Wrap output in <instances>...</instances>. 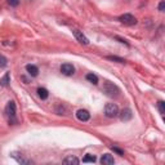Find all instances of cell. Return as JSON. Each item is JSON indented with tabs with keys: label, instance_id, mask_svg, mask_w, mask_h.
Returning <instances> with one entry per match:
<instances>
[{
	"label": "cell",
	"instance_id": "6da1fadb",
	"mask_svg": "<svg viewBox=\"0 0 165 165\" xmlns=\"http://www.w3.org/2000/svg\"><path fill=\"white\" fill-rule=\"evenodd\" d=\"M103 92L106 93V96H107V97L115 98V97H118V96H119L120 89H119V88L115 85V84H112V82L107 81V82H104V84H103Z\"/></svg>",
	"mask_w": 165,
	"mask_h": 165
},
{
	"label": "cell",
	"instance_id": "7a4b0ae2",
	"mask_svg": "<svg viewBox=\"0 0 165 165\" xmlns=\"http://www.w3.org/2000/svg\"><path fill=\"white\" fill-rule=\"evenodd\" d=\"M104 115L107 118H116L119 115V107L116 103H107L104 107Z\"/></svg>",
	"mask_w": 165,
	"mask_h": 165
},
{
	"label": "cell",
	"instance_id": "3957f363",
	"mask_svg": "<svg viewBox=\"0 0 165 165\" xmlns=\"http://www.w3.org/2000/svg\"><path fill=\"white\" fill-rule=\"evenodd\" d=\"M119 21L121 22V23L126 25V26H133L137 23V18L134 17L133 14H130V13H125V14H121L119 17Z\"/></svg>",
	"mask_w": 165,
	"mask_h": 165
},
{
	"label": "cell",
	"instance_id": "277c9868",
	"mask_svg": "<svg viewBox=\"0 0 165 165\" xmlns=\"http://www.w3.org/2000/svg\"><path fill=\"white\" fill-rule=\"evenodd\" d=\"M5 114L9 116V121L10 120H13V121L16 123V102L14 101H9L7 107H5Z\"/></svg>",
	"mask_w": 165,
	"mask_h": 165
},
{
	"label": "cell",
	"instance_id": "5b68a950",
	"mask_svg": "<svg viewBox=\"0 0 165 165\" xmlns=\"http://www.w3.org/2000/svg\"><path fill=\"white\" fill-rule=\"evenodd\" d=\"M72 34H74V36L76 37V40H78L79 43H81V44H84V45H88L89 44V40H88V37L82 34V32L80 31V30H72Z\"/></svg>",
	"mask_w": 165,
	"mask_h": 165
},
{
	"label": "cell",
	"instance_id": "8992f818",
	"mask_svg": "<svg viewBox=\"0 0 165 165\" xmlns=\"http://www.w3.org/2000/svg\"><path fill=\"white\" fill-rule=\"evenodd\" d=\"M61 72L66 76H71V75H74L75 74V67L72 65H70V63H63L61 66Z\"/></svg>",
	"mask_w": 165,
	"mask_h": 165
},
{
	"label": "cell",
	"instance_id": "52a82bcc",
	"mask_svg": "<svg viewBox=\"0 0 165 165\" xmlns=\"http://www.w3.org/2000/svg\"><path fill=\"white\" fill-rule=\"evenodd\" d=\"M119 115H120V119H121L123 121H129V120L133 118V114H132L130 108H124L121 112H119Z\"/></svg>",
	"mask_w": 165,
	"mask_h": 165
},
{
	"label": "cell",
	"instance_id": "ba28073f",
	"mask_svg": "<svg viewBox=\"0 0 165 165\" xmlns=\"http://www.w3.org/2000/svg\"><path fill=\"white\" fill-rule=\"evenodd\" d=\"M76 118H78L80 121H88L90 119V114L86 111V110H79L76 112Z\"/></svg>",
	"mask_w": 165,
	"mask_h": 165
},
{
	"label": "cell",
	"instance_id": "9c48e42d",
	"mask_svg": "<svg viewBox=\"0 0 165 165\" xmlns=\"http://www.w3.org/2000/svg\"><path fill=\"white\" fill-rule=\"evenodd\" d=\"M26 71L29 72L30 76H32V78H35V76L39 75V68H37L35 65H27L26 66Z\"/></svg>",
	"mask_w": 165,
	"mask_h": 165
},
{
	"label": "cell",
	"instance_id": "30bf717a",
	"mask_svg": "<svg viewBox=\"0 0 165 165\" xmlns=\"http://www.w3.org/2000/svg\"><path fill=\"white\" fill-rule=\"evenodd\" d=\"M101 163L103 165H112L115 163V160L110 153H104V155H102V157H101Z\"/></svg>",
	"mask_w": 165,
	"mask_h": 165
},
{
	"label": "cell",
	"instance_id": "8fae6325",
	"mask_svg": "<svg viewBox=\"0 0 165 165\" xmlns=\"http://www.w3.org/2000/svg\"><path fill=\"white\" fill-rule=\"evenodd\" d=\"M80 161H79V159L78 157H75V156H68V157H66L65 160H63V164H67V165H78Z\"/></svg>",
	"mask_w": 165,
	"mask_h": 165
},
{
	"label": "cell",
	"instance_id": "7c38bea8",
	"mask_svg": "<svg viewBox=\"0 0 165 165\" xmlns=\"http://www.w3.org/2000/svg\"><path fill=\"white\" fill-rule=\"evenodd\" d=\"M85 78H86V80H88V81H90L92 84H94V85H97V84H98V76H97V75L89 72V74H86Z\"/></svg>",
	"mask_w": 165,
	"mask_h": 165
},
{
	"label": "cell",
	"instance_id": "4fadbf2b",
	"mask_svg": "<svg viewBox=\"0 0 165 165\" xmlns=\"http://www.w3.org/2000/svg\"><path fill=\"white\" fill-rule=\"evenodd\" d=\"M37 96H39L41 100H47V98L49 97V93L45 88H39V89H37Z\"/></svg>",
	"mask_w": 165,
	"mask_h": 165
},
{
	"label": "cell",
	"instance_id": "5bb4252c",
	"mask_svg": "<svg viewBox=\"0 0 165 165\" xmlns=\"http://www.w3.org/2000/svg\"><path fill=\"white\" fill-rule=\"evenodd\" d=\"M9 82H10V75H9V72H7V74L3 76V79L0 80V85L8 86V85H9Z\"/></svg>",
	"mask_w": 165,
	"mask_h": 165
},
{
	"label": "cell",
	"instance_id": "9a60e30c",
	"mask_svg": "<svg viewBox=\"0 0 165 165\" xmlns=\"http://www.w3.org/2000/svg\"><path fill=\"white\" fill-rule=\"evenodd\" d=\"M96 160H97L96 156L94 155H89V153L82 157V163H96Z\"/></svg>",
	"mask_w": 165,
	"mask_h": 165
},
{
	"label": "cell",
	"instance_id": "2e32d148",
	"mask_svg": "<svg viewBox=\"0 0 165 165\" xmlns=\"http://www.w3.org/2000/svg\"><path fill=\"white\" fill-rule=\"evenodd\" d=\"M157 108H159V111H160V114L164 115V114H165V102H164V101H159Z\"/></svg>",
	"mask_w": 165,
	"mask_h": 165
},
{
	"label": "cell",
	"instance_id": "e0dca14e",
	"mask_svg": "<svg viewBox=\"0 0 165 165\" xmlns=\"http://www.w3.org/2000/svg\"><path fill=\"white\" fill-rule=\"evenodd\" d=\"M107 59H110V61H116V62H119V63H124V62H125V59L119 58V57H115V56H108Z\"/></svg>",
	"mask_w": 165,
	"mask_h": 165
},
{
	"label": "cell",
	"instance_id": "ac0fdd59",
	"mask_svg": "<svg viewBox=\"0 0 165 165\" xmlns=\"http://www.w3.org/2000/svg\"><path fill=\"white\" fill-rule=\"evenodd\" d=\"M8 65V59L5 58L3 54H0V67H5Z\"/></svg>",
	"mask_w": 165,
	"mask_h": 165
},
{
	"label": "cell",
	"instance_id": "d6986e66",
	"mask_svg": "<svg viewBox=\"0 0 165 165\" xmlns=\"http://www.w3.org/2000/svg\"><path fill=\"white\" fill-rule=\"evenodd\" d=\"M7 2L10 7H17V5L19 4V0H7Z\"/></svg>",
	"mask_w": 165,
	"mask_h": 165
},
{
	"label": "cell",
	"instance_id": "ffe728a7",
	"mask_svg": "<svg viewBox=\"0 0 165 165\" xmlns=\"http://www.w3.org/2000/svg\"><path fill=\"white\" fill-rule=\"evenodd\" d=\"M112 150H114V152H116L118 155H120V156H123V155H124V151H123V150H120V148H118V147H112Z\"/></svg>",
	"mask_w": 165,
	"mask_h": 165
},
{
	"label": "cell",
	"instance_id": "44dd1931",
	"mask_svg": "<svg viewBox=\"0 0 165 165\" xmlns=\"http://www.w3.org/2000/svg\"><path fill=\"white\" fill-rule=\"evenodd\" d=\"M164 9H165V2L161 0L160 4H159V10H160V12H164Z\"/></svg>",
	"mask_w": 165,
	"mask_h": 165
}]
</instances>
